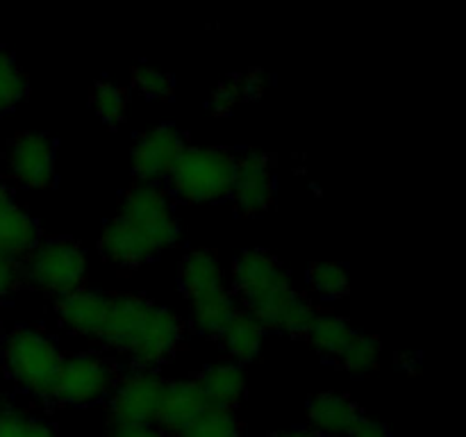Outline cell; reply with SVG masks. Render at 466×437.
<instances>
[{
  "mask_svg": "<svg viewBox=\"0 0 466 437\" xmlns=\"http://www.w3.org/2000/svg\"><path fill=\"white\" fill-rule=\"evenodd\" d=\"M7 171L21 187H48L55 173V144L46 132H21L7 150Z\"/></svg>",
  "mask_w": 466,
  "mask_h": 437,
  "instance_id": "10",
  "label": "cell"
},
{
  "mask_svg": "<svg viewBox=\"0 0 466 437\" xmlns=\"http://www.w3.org/2000/svg\"><path fill=\"white\" fill-rule=\"evenodd\" d=\"M132 85L141 91V96L155 100H164L173 94V80L167 73L157 71V68L141 66L132 71Z\"/></svg>",
  "mask_w": 466,
  "mask_h": 437,
  "instance_id": "26",
  "label": "cell"
},
{
  "mask_svg": "<svg viewBox=\"0 0 466 437\" xmlns=\"http://www.w3.org/2000/svg\"><path fill=\"white\" fill-rule=\"evenodd\" d=\"M353 328L344 317L337 314H317L308 330V341L317 353L326 355V358H339L344 346L353 337Z\"/></svg>",
  "mask_w": 466,
  "mask_h": 437,
  "instance_id": "19",
  "label": "cell"
},
{
  "mask_svg": "<svg viewBox=\"0 0 466 437\" xmlns=\"http://www.w3.org/2000/svg\"><path fill=\"white\" fill-rule=\"evenodd\" d=\"M232 282L246 312L253 314L264 328L280 330L282 314L296 291L278 259L264 250H244L232 267Z\"/></svg>",
  "mask_w": 466,
  "mask_h": 437,
  "instance_id": "3",
  "label": "cell"
},
{
  "mask_svg": "<svg viewBox=\"0 0 466 437\" xmlns=\"http://www.w3.org/2000/svg\"><path fill=\"white\" fill-rule=\"evenodd\" d=\"M185 326L167 308L144 296L116 294L109 300L107 321L98 340L141 369H150L176 353Z\"/></svg>",
  "mask_w": 466,
  "mask_h": 437,
  "instance_id": "2",
  "label": "cell"
},
{
  "mask_svg": "<svg viewBox=\"0 0 466 437\" xmlns=\"http://www.w3.org/2000/svg\"><path fill=\"white\" fill-rule=\"evenodd\" d=\"M237 158L223 148L185 146L177 155L168 185L187 203H212L230 196Z\"/></svg>",
  "mask_w": 466,
  "mask_h": 437,
  "instance_id": "6",
  "label": "cell"
},
{
  "mask_svg": "<svg viewBox=\"0 0 466 437\" xmlns=\"http://www.w3.org/2000/svg\"><path fill=\"white\" fill-rule=\"evenodd\" d=\"M177 437H241V426L232 410L208 408Z\"/></svg>",
  "mask_w": 466,
  "mask_h": 437,
  "instance_id": "22",
  "label": "cell"
},
{
  "mask_svg": "<svg viewBox=\"0 0 466 437\" xmlns=\"http://www.w3.org/2000/svg\"><path fill=\"white\" fill-rule=\"evenodd\" d=\"M0 437H57L53 423L16 405H0Z\"/></svg>",
  "mask_w": 466,
  "mask_h": 437,
  "instance_id": "20",
  "label": "cell"
},
{
  "mask_svg": "<svg viewBox=\"0 0 466 437\" xmlns=\"http://www.w3.org/2000/svg\"><path fill=\"white\" fill-rule=\"evenodd\" d=\"M86 273L85 250L66 237L39 239V244L18 262V278L41 291L59 296L80 290Z\"/></svg>",
  "mask_w": 466,
  "mask_h": 437,
  "instance_id": "7",
  "label": "cell"
},
{
  "mask_svg": "<svg viewBox=\"0 0 466 437\" xmlns=\"http://www.w3.org/2000/svg\"><path fill=\"white\" fill-rule=\"evenodd\" d=\"M164 387L167 381L150 369L127 373L126 378L116 381L112 390V401H109L112 422L155 423Z\"/></svg>",
  "mask_w": 466,
  "mask_h": 437,
  "instance_id": "9",
  "label": "cell"
},
{
  "mask_svg": "<svg viewBox=\"0 0 466 437\" xmlns=\"http://www.w3.org/2000/svg\"><path fill=\"white\" fill-rule=\"evenodd\" d=\"M39 244V226L0 182V253L21 262Z\"/></svg>",
  "mask_w": 466,
  "mask_h": 437,
  "instance_id": "14",
  "label": "cell"
},
{
  "mask_svg": "<svg viewBox=\"0 0 466 437\" xmlns=\"http://www.w3.org/2000/svg\"><path fill=\"white\" fill-rule=\"evenodd\" d=\"M91 107L96 109L103 121L107 123H118L126 118V107H127V96L126 89L114 82H96L94 89H91Z\"/></svg>",
  "mask_w": 466,
  "mask_h": 437,
  "instance_id": "23",
  "label": "cell"
},
{
  "mask_svg": "<svg viewBox=\"0 0 466 437\" xmlns=\"http://www.w3.org/2000/svg\"><path fill=\"white\" fill-rule=\"evenodd\" d=\"M358 408L346 394L337 391H323L308 401V419L309 426L317 435H339L349 432L350 423L358 417Z\"/></svg>",
  "mask_w": 466,
  "mask_h": 437,
  "instance_id": "17",
  "label": "cell"
},
{
  "mask_svg": "<svg viewBox=\"0 0 466 437\" xmlns=\"http://www.w3.org/2000/svg\"><path fill=\"white\" fill-rule=\"evenodd\" d=\"M107 437H171L157 423H121L109 422Z\"/></svg>",
  "mask_w": 466,
  "mask_h": 437,
  "instance_id": "27",
  "label": "cell"
},
{
  "mask_svg": "<svg viewBox=\"0 0 466 437\" xmlns=\"http://www.w3.org/2000/svg\"><path fill=\"white\" fill-rule=\"evenodd\" d=\"M109 300L112 296L94 290H76L59 296L55 310L64 326L76 335L100 337L105 321H107Z\"/></svg>",
  "mask_w": 466,
  "mask_h": 437,
  "instance_id": "13",
  "label": "cell"
},
{
  "mask_svg": "<svg viewBox=\"0 0 466 437\" xmlns=\"http://www.w3.org/2000/svg\"><path fill=\"white\" fill-rule=\"evenodd\" d=\"M239 100V89H237V80L235 82H223L217 91H214L212 98V107L217 114H228Z\"/></svg>",
  "mask_w": 466,
  "mask_h": 437,
  "instance_id": "29",
  "label": "cell"
},
{
  "mask_svg": "<svg viewBox=\"0 0 466 437\" xmlns=\"http://www.w3.org/2000/svg\"><path fill=\"white\" fill-rule=\"evenodd\" d=\"M273 194H276V182L267 155L258 150L241 155L237 159L230 189L235 208L244 214H259L273 203Z\"/></svg>",
  "mask_w": 466,
  "mask_h": 437,
  "instance_id": "12",
  "label": "cell"
},
{
  "mask_svg": "<svg viewBox=\"0 0 466 437\" xmlns=\"http://www.w3.org/2000/svg\"><path fill=\"white\" fill-rule=\"evenodd\" d=\"M180 226L173 214L171 196L159 185L137 182L121 200L116 218L100 237V253L121 267H137L173 246Z\"/></svg>",
  "mask_w": 466,
  "mask_h": 437,
  "instance_id": "1",
  "label": "cell"
},
{
  "mask_svg": "<svg viewBox=\"0 0 466 437\" xmlns=\"http://www.w3.org/2000/svg\"><path fill=\"white\" fill-rule=\"evenodd\" d=\"M271 437H319L317 432L309 428H289V431H278Z\"/></svg>",
  "mask_w": 466,
  "mask_h": 437,
  "instance_id": "31",
  "label": "cell"
},
{
  "mask_svg": "<svg viewBox=\"0 0 466 437\" xmlns=\"http://www.w3.org/2000/svg\"><path fill=\"white\" fill-rule=\"evenodd\" d=\"M205 410L208 405L194 381L167 382L155 423L168 435H182Z\"/></svg>",
  "mask_w": 466,
  "mask_h": 437,
  "instance_id": "15",
  "label": "cell"
},
{
  "mask_svg": "<svg viewBox=\"0 0 466 437\" xmlns=\"http://www.w3.org/2000/svg\"><path fill=\"white\" fill-rule=\"evenodd\" d=\"M116 367L98 353H76L62 360L53 399L62 403H96L116 385Z\"/></svg>",
  "mask_w": 466,
  "mask_h": 437,
  "instance_id": "8",
  "label": "cell"
},
{
  "mask_svg": "<svg viewBox=\"0 0 466 437\" xmlns=\"http://www.w3.org/2000/svg\"><path fill=\"white\" fill-rule=\"evenodd\" d=\"M309 285L314 291H319L321 296L328 299H337V296H344L349 291V271H346L344 264L337 262H317L309 267Z\"/></svg>",
  "mask_w": 466,
  "mask_h": 437,
  "instance_id": "25",
  "label": "cell"
},
{
  "mask_svg": "<svg viewBox=\"0 0 466 437\" xmlns=\"http://www.w3.org/2000/svg\"><path fill=\"white\" fill-rule=\"evenodd\" d=\"M62 360L57 341L39 328L21 326L9 332L5 340V371L21 390L39 396V399L55 396Z\"/></svg>",
  "mask_w": 466,
  "mask_h": 437,
  "instance_id": "5",
  "label": "cell"
},
{
  "mask_svg": "<svg viewBox=\"0 0 466 437\" xmlns=\"http://www.w3.org/2000/svg\"><path fill=\"white\" fill-rule=\"evenodd\" d=\"M27 94V80L14 57L0 50V112L16 107Z\"/></svg>",
  "mask_w": 466,
  "mask_h": 437,
  "instance_id": "24",
  "label": "cell"
},
{
  "mask_svg": "<svg viewBox=\"0 0 466 437\" xmlns=\"http://www.w3.org/2000/svg\"><path fill=\"white\" fill-rule=\"evenodd\" d=\"M185 148V139L173 126H157L144 132L132 150V168L141 182L157 185L168 178L177 155Z\"/></svg>",
  "mask_w": 466,
  "mask_h": 437,
  "instance_id": "11",
  "label": "cell"
},
{
  "mask_svg": "<svg viewBox=\"0 0 466 437\" xmlns=\"http://www.w3.org/2000/svg\"><path fill=\"white\" fill-rule=\"evenodd\" d=\"M18 282V262L0 253V299L9 294Z\"/></svg>",
  "mask_w": 466,
  "mask_h": 437,
  "instance_id": "30",
  "label": "cell"
},
{
  "mask_svg": "<svg viewBox=\"0 0 466 437\" xmlns=\"http://www.w3.org/2000/svg\"><path fill=\"white\" fill-rule=\"evenodd\" d=\"M378 355H380V341L376 337L364 335V332H353V337L344 346L337 362L350 373H367L376 367Z\"/></svg>",
  "mask_w": 466,
  "mask_h": 437,
  "instance_id": "21",
  "label": "cell"
},
{
  "mask_svg": "<svg viewBox=\"0 0 466 437\" xmlns=\"http://www.w3.org/2000/svg\"><path fill=\"white\" fill-rule=\"evenodd\" d=\"M346 435L349 437H391V432L387 431V426H382L380 422H376V419L367 417V414H358L355 422L350 423Z\"/></svg>",
  "mask_w": 466,
  "mask_h": 437,
  "instance_id": "28",
  "label": "cell"
},
{
  "mask_svg": "<svg viewBox=\"0 0 466 437\" xmlns=\"http://www.w3.org/2000/svg\"><path fill=\"white\" fill-rule=\"evenodd\" d=\"M180 285L191 303L196 328L203 335L218 340L237 314L235 299L223 282L218 255L208 249L189 250L180 264Z\"/></svg>",
  "mask_w": 466,
  "mask_h": 437,
  "instance_id": "4",
  "label": "cell"
},
{
  "mask_svg": "<svg viewBox=\"0 0 466 437\" xmlns=\"http://www.w3.org/2000/svg\"><path fill=\"white\" fill-rule=\"evenodd\" d=\"M194 382L205 405L212 410H232L246 391L244 369L237 362L212 364L203 369Z\"/></svg>",
  "mask_w": 466,
  "mask_h": 437,
  "instance_id": "16",
  "label": "cell"
},
{
  "mask_svg": "<svg viewBox=\"0 0 466 437\" xmlns=\"http://www.w3.org/2000/svg\"><path fill=\"white\" fill-rule=\"evenodd\" d=\"M262 340L264 326L246 310H237L226 330L218 335L221 346L237 364H248L250 360L258 358L259 349H262Z\"/></svg>",
  "mask_w": 466,
  "mask_h": 437,
  "instance_id": "18",
  "label": "cell"
}]
</instances>
